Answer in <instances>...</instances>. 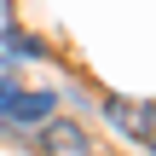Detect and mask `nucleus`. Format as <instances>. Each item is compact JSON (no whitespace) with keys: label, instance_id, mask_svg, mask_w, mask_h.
<instances>
[{"label":"nucleus","instance_id":"obj_2","mask_svg":"<svg viewBox=\"0 0 156 156\" xmlns=\"http://www.w3.org/2000/svg\"><path fill=\"white\" fill-rule=\"evenodd\" d=\"M104 116L122 127V133H133V139H151L156 133V104H127V98H104Z\"/></svg>","mask_w":156,"mask_h":156},{"label":"nucleus","instance_id":"obj_4","mask_svg":"<svg viewBox=\"0 0 156 156\" xmlns=\"http://www.w3.org/2000/svg\"><path fill=\"white\" fill-rule=\"evenodd\" d=\"M12 93H17V87H12V81H0V122H6V110H12Z\"/></svg>","mask_w":156,"mask_h":156},{"label":"nucleus","instance_id":"obj_5","mask_svg":"<svg viewBox=\"0 0 156 156\" xmlns=\"http://www.w3.org/2000/svg\"><path fill=\"white\" fill-rule=\"evenodd\" d=\"M145 145H151V151H156V133H151V139H145Z\"/></svg>","mask_w":156,"mask_h":156},{"label":"nucleus","instance_id":"obj_3","mask_svg":"<svg viewBox=\"0 0 156 156\" xmlns=\"http://www.w3.org/2000/svg\"><path fill=\"white\" fill-rule=\"evenodd\" d=\"M46 116H52V93H12L6 122H17V127H41Z\"/></svg>","mask_w":156,"mask_h":156},{"label":"nucleus","instance_id":"obj_1","mask_svg":"<svg viewBox=\"0 0 156 156\" xmlns=\"http://www.w3.org/2000/svg\"><path fill=\"white\" fill-rule=\"evenodd\" d=\"M41 156H93V139H87V127L81 122H41Z\"/></svg>","mask_w":156,"mask_h":156}]
</instances>
